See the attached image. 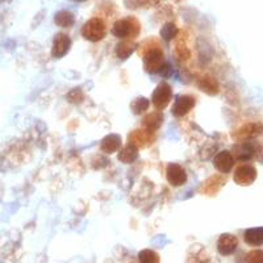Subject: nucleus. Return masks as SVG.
Instances as JSON below:
<instances>
[{"label":"nucleus","instance_id":"nucleus-6","mask_svg":"<svg viewBox=\"0 0 263 263\" xmlns=\"http://www.w3.org/2000/svg\"><path fill=\"white\" fill-rule=\"evenodd\" d=\"M255 177H257V171L250 164H243L234 174V180L241 185H248L250 183L254 182Z\"/></svg>","mask_w":263,"mask_h":263},{"label":"nucleus","instance_id":"nucleus-10","mask_svg":"<svg viewBox=\"0 0 263 263\" xmlns=\"http://www.w3.org/2000/svg\"><path fill=\"white\" fill-rule=\"evenodd\" d=\"M194 104H195V100L192 96H187V95L179 96L173 107V114L178 117L184 116V115L187 114L192 107H194Z\"/></svg>","mask_w":263,"mask_h":263},{"label":"nucleus","instance_id":"nucleus-1","mask_svg":"<svg viewBox=\"0 0 263 263\" xmlns=\"http://www.w3.org/2000/svg\"><path fill=\"white\" fill-rule=\"evenodd\" d=\"M140 32V24L135 17L121 18V20L116 21L112 27V33L114 36L119 37V39H128V37H133L138 34Z\"/></svg>","mask_w":263,"mask_h":263},{"label":"nucleus","instance_id":"nucleus-4","mask_svg":"<svg viewBox=\"0 0 263 263\" xmlns=\"http://www.w3.org/2000/svg\"><path fill=\"white\" fill-rule=\"evenodd\" d=\"M171 95H173V92H171V87L168 84H159L156 91H154V93H153V103L157 108L166 107L170 102Z\"/></svg>","mask_w":263,"mask_h":263},{"label":"nucleus","instance_id":"nucleus-12","mask_svg":"<svg viewBox=\"0 0 263 263\" xmlns=\"http://www.w3.org/2000/svg\"><path fill=\"white\" fill-rule=\"evenodd\" d=\"M54 21H55V24L60 25V27L63 28H70L72 24L75 23L74 15L69 11H60V12L55 15L54 17Z\"/></svg>","mask_w":263,"mask_h":263},{"label":"nucleus","instance_id":"nucleus-9","mask_svg":"<svg viewBox=\"0 0 263 263\" xmlns=\"http://www.w3.org/2000/svg\"><path fill=\"white\" fill-rule=\"evenodd\" d=\"M213 163H215V167L217 168L218 171L227 174L232 170V167H233L234 158L233 156H232V153L225 150V152L218 153L217 156H216L215 161H213Z\"/></svg>","mask_w":263,"mask_h":263},{"label":"nucleus","instance_id":"nucleus-5","mask_svg":"<svg viewBox=\"0 0 263 263\" xmlns=\"http://www.w3.org/2000/svg\"><path fill=\"white\" fill-rule=\"evenodd\" d=\"M145 66L146 70L150 72H157L163 67V55L158 48L149 50L145 58Z\"/></svg>","mask_w":263,"mask_h":263},{"label":"nucleus","instance_id":"nucleus-11","mask_svg":"<svg viewBox=\"0 0 263 263\" xmlns=\"http://www.w3.org/2000/svg\"><path fill=\"white\" fill-rule=\"evenodd\" d=\"M245 242L250 246H260L263 242L262 228H253L245 232Z\"/></svg>","mask_w":263,"mask_h":263},{"label":"nucleus","instance_id":"nucleus-16","mask_svg":"<svg viewBox=\"0 0 263 263\" xmlns=\"http://www.w3.org/2000/svg\"><path fill=\"white\" fill-rule=\"evenodd\" d=\"M237 156H238L239 159H242V161H248L250 159L251 157L254 156V149L248 144H243L241 146L237 147Z\"/></svg>","mask_w":263,"mask_h":263},{"label":"nucleus","instance_id":"nucleus-20","mask_svg":"<svg viewBox=\"0 0 263 263\" xmlns=\"http://www.w3.org/2000/svg\"><path fill=\"white\" fill-rule=\"evenodd\" d=\"M75 2H84V0H75Z\"/></svg>","mask_w":263,"mask_h":263},{"label":"nucleus","instance_id":"nucleus-17","mask_svg":"<svg viewBox=\"0 0 263 263\" xmlns=\"http://www.w3.org/2000/svg\"><path fill=\"white\" fill-rule=\"evenodd\" d=\"M132 51H133V45H132L130 42H121V44H119V45H117L116 53H117V55L121 58V60H125V58H128L129 55L132 54Z\"/></svg>","mask_w":263,"mask_h":263},{"label":"nucleus","instance_id":"nucleus-7","mask_svg":"<svg viewBox=\"0 0 263 263\" xmlns=\"http://www.w3.org/2000/svg\"><path fill=\"white\" fill-rule=\"evenodd\" d=\"M167 180L171 183V185H183L187 182V174H185L184 168L179 164L171 163L167 167Z\"/></svg>","mask_w":263,"mask_h":263},{"label":"nucleus","instance_id":"nucleus-3","mask_svg":"<svg viewBox=\"0 0 263 263\" xmlns=\"http://www.w3.org/2000/svg\"><path fill=\"white\" fill-rule=\"evenodd\" d=\"M238 239L233 234H222L217 241V250L221 255H230L236 251Z\"/></svg>","mask_w":263,"mask_h":263},{"label":"nucleus","instance_id":"nucleus-13","mask_svg":"<svg viewBox=\"0 0 263 263\" xmlns=\"http://www.w3.org/2000/svg\"><path fill=\"white\" fill-rule=\"evenodd\" d=\"M120 145H121V140H120L119 136L111 135L103 140L102 149L105 150L107 153H114L119 149Z\"/></svg>","mask_w":263,"mask_h":263},{"label":"nucleus","instance_id":"nucleus-18","mask_svg":"<svg viewBox=\"0 0 263 263\" xmlns=\"http://www.w3.org/2000/svg\"><path fill=\"white\" fill-rule=\"evenodd\" d=\"M177 33H178V28L174 24H171V23H168V24H166L163 28H162L161 36L163 37L166 41H168V40L174 39V37L177 36Z\"/></svg>","mask_w":263,"mask_h":263},{"label":"nucleus","instance_id":"nucleus-2","mask_svg":"<svg viewBox=\"0 0 263 263\" xmlns=\"http://www.w3.org/2000/svg\"><path fill=\"white\" fill-rule=\"evenodd\" d=\"M107 33L104 21L99 17H93L88 20L82 28V34L86 40L90 41H100Z\"/></svg>","mask_w":263,"mask_h":263},{"label":"nucleus","instance_id":"nucleus-19","mask_svg":"<svg viewBox=\"0 0 263 263\" xmlns=\"http://www.w3.org/2000/svg\"><path fill=\"white\" fill-rule=\"evenodd\" d=\"M246 263H263L262 250H254L249 253L248 258H246Z\"/></svg>","mask_w":263,"mask_h":263},{"label":"nucleus","instance_id":"nucleus-14","mask_svg":"<svg viewBox=\"0 0 263 263\" xmlns=\"http://www.w3.org/2000/svg\"><path fill=\"white\" fill-rule=\"evenodd\" d=\"M138 260H140V263H161L159 255L150 249H145V250L141 251L138 254Z\"/></svg>","mask_w":263,"mask_h":263},{"label":"nucleus","instance_id":"nucleus-8","mask_svg":"<svg viewBox=\"0 0 263 263\" xmlns=\"http://www.w3.org/2000/svg\"><path fill=\"white\" fill-rule=\"evenodd\" d=\"M70 45H71V40L69 39V36H67V34H63V33H58L57 36H55V39H54L53 50H51V53H53L54 57H62V55H65V54L69 51Z\"/></svg>","mask_w":263,"mask_h":263},{"label":"nucleus","instance_id":"nucleus-15","mask_svg":"<svg viewBox=\"0 0 263 263\" xmlns=\"http://www.w3.org/2000/svg\"><path fill=\"white\" fill-rule=\"evenodd\" d=\"M147 108H149V100L145 98H138L136 99L135 102L132 103V109H133V112L137 115L145 112Z\"/></svg>","mask_w":263,"mask_h":263}]
</instances>
